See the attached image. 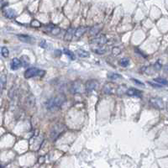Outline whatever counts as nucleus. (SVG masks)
I'll list each match as a JSON object with an SVG mask.
<instances>
[{"instance_id": "nucleus-16", "label": "nucleus", "mask_w": 168, "mask_h": 168, "mask_svg": "<svg viewBox=\"0 0 168 168\" xmlns=\"http://www.w3.org/2000/svg\"><path fill=\"white\" fill-rule=\"evenodd\" d=\"M102 28H103L102 25H94V26H93V27L90 29V34L92 35H98L99 32L101 31Z\"/></svg>"}, {"instance_id": "nucleus-13", "label": "nucleus", "mask_w": 168, "mask_h": 168, "mask_svg": "<svg viewBox=\"0 0 168 168\" xmlns=\"http://www.w3.org/2000/svg\"><path fill=\"white\" fill-rule=\"evenodd\" d=\"M74 29L72 27H70L69 29L66 30V34H65V36H64V40L65 41H71L74 35Z\"/></svg>"}, {"instance_id": "nucleus-12", "label": "nucleus", "mask_w": 168, "mask_h": 168, "mask_svg": "<svg viewBox=\"0 0 168 168\" xmlns=\"http://www.w3.org/2000/svg\"><path fill=\"white\" fill-rule=\"evenodd\" d=\"M4 15L5 16L6 18H8V19H14V18L16 17V12L14 11V9H6L4 11Z\"/></svg>"}, {"instance_id": "nucleus-31", "label": "nucleus", "mask_w": 168, "mask_h": 168, "mask_svg": "<svg viewBox=\"0 0 168 168\" xmlns=\"http://www.w3.org/2000/svg\"><path fill=\"white\" fill-rule=\"evenodd\" d=\"M151 86H152L153 87H155V88H161V87H162V86H161V85H159V84H156V83H153V82H151V81H149L148 82Z\"/></svg>"}, {"instance_id": "nucleus-25", "label": "nucleus", "mask_w": 168, "mask_h": 168, "mask_svg": "<svg viewBox=\"0 0 168 168\" xmlns=\"http://www.w3.org/2000/svg\"><path fill=\"white\" fill-rule=\"evenodd\" d=\"M93 51L95 53H97V54H99V55H102V54H104L106 52V48L104 46H103V48L101 46H99L97 49H94Z\"/></svg>"}, {"instance_id": "nucleus-11", "label": "nucleus", "mask_w": 168, "mask_h": 168, "mask_svg": "<svg viewBox=\"0 0 168 168\" xmlns=\"http://www.w3.org/2000/svg\"><path fill=\"white\" fill-rule=\"evenodd\" d=\"M114 90H115V87H114V84L113 83H107L104 87V93L105 94H114Z\"/></svg>"}, {"instance_id": "nucleus-4", "label": "nucleus", "mask_w": 168, "mask_h": 168, "mask_svg": "<svg viewBox=\"0 0 168 168\" xmlns=\"http://www.w3.org/2000/svg\"><path fill=\"white\" fill-rule=\"evenodd\" d=\"M150 104L157 109H164L165 108V104L163 100L159 98H152L150 99Z\"/></svg>"}, {"instance_id": "nucleus-15", "label": "nucleus", "mask_w": 168, "mask_h": 168, "mask_svg": "<svg viewBox=\"0 0 168 168\" xmlns=\"http://www.w3.org/2000/svg\"><path fill=\"white\" fill-rule=\"evenodd\" d=\"M6 83H7V76H6L5 74H1L0 75V88H1V92L6 87Z\"/></svg>"}, {"instance_id": "nucleus-21", "label": "nucleus", "mask_w": 168, "mask_h": 168, "mask_svg": "<svg viewBox=\"0 0 168 168\" xmlns=\"http://www.w3.org/2000/svg\"><path fill=\"white\" fill-rule=\"evenodd\" d=\"M119 65L123 66V67H127L129 65V58H122L119 60Z\"/></svg>"}, {"instance_id": "nucleus-28", "label": "nucleus", "mask_w": 168, "mask_h": 168, "mask_svg": "<svg viewBox=\"0 0 168 168\" xmlns=\"http://www.w3.org/2000/svg\"><path fill=\"white\" fill-rule=\"evenodd\" d=\"M121 53V50H120V48H119V47H114V49H113V54H114V56H119V54Z\"/></svg>"}, {"instance_id": "nucleus-3", "label": "nucleus", "mask_w": 168, "mask_h": 168, "mask_svg": "<svg viewBox=\"0 0 168 168\" xmlns=\"http://www.w3.org/2000/svg\"><path fill=\"white\" fill-rule=\"evenodd\" d=\"M46 71H43V70H39L36 67H30V68H28V69L25 71L24 72V77L26 79H29V78H31V77H34V76H43L45 75Z\"/></svg>"}, {"instance_id": "nucleus-6", "label": "nucleus", "mask_w": 168, "mask_h": 168, "mask_svg": "<svg viewBox=\"0 0 168 168\" xmlns=\"http://www.w3.org/2000/svg\"><path fill=\"white\" fill-rule=\"evenodd\" d=\"M106 42H107V38L104 35H99L98 37L94 38L90 41V43L97 45V46H104V44H106Z\"/></svg>"}, {"instance_id": "nucleus-10", "label": "nucleus", "mask_w": 168, "mask_h": 168, "mask_svg": "<svg viewBox=\"0 0 168 168\" xmlns=\"http://www.w3.org/2000/svg\"><path fill=\"white\" fill-rule=\"evenodd\" d=\"M126 94L130 97H140L142 95V92L136 88H129L126 91Z\"/></svg>"}, {"instance_id": "nucleus-22", "label": "nucleus", "mask_w": 168, "mask_h": 168, "mask_svg": "<svg viewBox=\"0 0 168 168\" xmlns=\"http://www.w3.org/2000/svg\"><path fill=\"white\" fill-rule=\"evenodd\" d=\"M108 77H109V79H110V80H117V79L122 78V76L118 74V73L109 72V73L108 74Z\"/></svg>"}, {"instance_id": "nucleus-18", "label": "nucleus", "mask_w": 168, "mask_h": 168, "mask_svg": "<svg viewBox=\"0 0 168 168\" xmlns=\"http://www.w3.org/2000/svg\"><path fill=\"white\" fill-rule=\"evenodd\" d=\"M76 53L77 54V56H78L79 57H81V58L89 57V53L87 52V51H84V50H81V49H78V50H76Z\"/></svg>"}, {"instance_id": "nucleus-30", "label": "nucleus", "mask_w": 168, "mask_h": 168, "mask_svg": "<svg viewBox=\"0 0 168 168\" xmlns=\"http://www.w3.org/2000/svg\"><path fill=\"white\" fill-rule=\"evenodd\" d=\"M131 80H132V81H133V82H134L135 84H137V85H139V86H143V87H145V84H144L142 81H139L138 79H134V78H132Z\"/></svg>"}, {"instance_id": "nucleus-20", "label": "nucleus", "mask_w": 168, "mask_h": 168, "mask_svg": "<svg viewBox=\"0 0 168 168\" xmlns=\"http://www.w3.org/2000/svg\"><path fill=\"white\" fill-rule=\"evenodd\" d=\"M154 81H155V82H157V84H159V85H161V86H167V81L166 79L161 78V77L155 78V79H154Z\"/></svg>"}, {"instance_id": "nucleus-5", "label": "nucleus", "mask_w": 168, "mask_h": 168, "mask_svg": "<svg viewBox=\"0 0 168 168\" xmlns=\"http://www.w3.org/2000/svg\"><path fill=\"white\" fill-rule=\"evenodd\" d=\"M99 86V81L97 80H89L86 82V85H85V90H86V93H90L91 92H93V90H95L97 87Z\"/></svg>"}, {"instance_id": "nucleus-19", "label": "nucleus", "mask_w": 168, "mask_h": 168, "mask_svg": "<svg viewBox=\"0 0 168 168\" xmlns=\"http://www.w3.org/2000/svg\"><path fill=\"white\" fill-rule=\"evenodd\" d=\"M63 52L65 53V55H66V56H68L71 60H72V61L76 60L75 53H73L72 51H71L68 50V49L65 48V49L63 50Z\"/></svg>"}, {"instance_id": "nucleus-27", "label": "nucleus", "mask_w": 168, "mask_h": 168, "mask_svg": "<svg viewBox=\"0 0 168 168\" xmlns=\"http://www.w3.org/2000/svg\"><path fill=\"white\" fill-rule=\"evenodd\" d=\"M30 25H31L32 27H36V28H38V27H41V23H40L38 20H36V19H34V20L31 22Z\"/></svg>"}, {"instance_id": "nucleus-2", "label": "nucleus", "mask_w": 168, "mask_h": 168, "mask_svg": "<svg viewBox=\"0 0 168 168\" xmlns=\"http://www.w3.org/2000/svg\"><path fill=\"white\" fill-rule=\"evenodd\" d=\"M66 129V126L62 124H56L54 127L52 128L51 134H50V137L52 140H56V139L59 138L61 136V134H62L64 131Z\"/></svg>"}, {"instance_id": "nucleus-1", "label": "nucleus", "mask_w": 168, "mask_h": 168, "mask_svg": "<svg viewBox=\"0 0 168 168\" xmlns=\"http://www.w3.org/2000/svg\"><path fill=\"white\" fill-rule=\"evenodd\" d=\"M66 100V97L64 93H60L55 97L49 99L46 102V108L49 111H56L61 109Z\"/></svg>"}, {"instance_id": "nucleus-9", "label": "nucleus", "mask_w": 168, "mask_h": 168, "mask_svg": "<svg viewBox=\"0 0 168 168\" xmlns=\"http://www.w3.org/2000/svg\"><path fill=\"white\" fill-rule=\"evenodd\" d=\"M87 30H88V27H87V26H80L74 31V35L76 38H80L87 32Z\"/></svg>"}, {"instance_id": "nucleus-26", "label": "nucleus", "mask_w": 168, "mask_h": 168, "mask_svg": "<svg viewBox=\"0 0 168 168\" xmlns=\"http://www.w3.org/2000/svg\"><path fill=\"white\" fill-rule=\"evenodd\" d=\"M1 53H2V56L4 57H8L9 55V51L8 50L7 47H3L2 50H1Z\"/></svg>"}, {"instance_id": "nucleus-17", "label": "nucleus", "mask_w": 168, "mask_h": 168, "mask_svg": "<svg viewBox=\"0 0 168 168\" xmlns=\"http://www.w3.org/2000/svg\"><path fill=\"white\" fill-rule=\"evenodd\" d=\"M19 61H20V64L24 67H27L29 65V58L27 56H22L19 59Z\"/></svg>"}, {"instance_id": "nucleus-23", "label": "nucleus", "mask_w": 168, "mask_h": 168, "mask_svg": "<svg viewBox=\"0 0 168 168\" xmlns=\"http://www.w3.org/2000/svg\"><path fill=\"white\" fill-rule=\"evenodd\" d=\"M26 104L29 105L30 107H33L34 105L35 104V99L31 95L30 97H29L27 99V101H26Z\"/></svg>"}, {"instance_id": "nucleus-8", "label": "nucleus", "mask_w": 168, "mask_h": 168, "mask_svg": "<svg viewBox=\"0 0 168 168\" xmlns=\"http://www.w3.org/2000/svg\"><path fill=\"white\" fill-rule=\"evenodd\" d=\"M17 37L19 40L24 43H28V44H33L35 42V38H33L32 36L27 35H17Z\"/></svg>"}, {"instance_id": "nucleus-14", "label": "nucleus", "mask_w": 168, "mask_h": 168, "mask_svg": "<svg viewBox=\"0 0 168 168\" xmlns=\"http://www.w3.org/2000/svg\"><path fill=\"white\" fill-rule=\"evenodd\" d=\"M10 66H11L12 70H14V71H15V70L19 69V66H21L19 59H18V58H14V59L11 61Z\"/></svg>"}, {"instance_id": "nucleus-24", "label": "nucleus", "mask_w": 168, "mask_h": 168, "mask_svg": "<svg viewBox=\"0 0 168 168\" xmlns=\"http://www.w3.org/2000/svg\"><path fill=\"white\" fill-rule=\"evenodd\" d=\"M50 31H51V33L52 35H58L60 32H61V29H60L59 27H57V26H56V25H55V26L53 25L52 28H51V29H50Z\"/></svg>"}, {"instance_id": "nucleus-29", "label": "nucleus", "mask_w": 168, "mask_h": 168, "mask_svg": "<svg viewBox=\"0 0 168 168\" xmlns=\"http://www.w3.org/2000/svg\"><path fill=\"white\" fill-rule=\"evenodd\" d=\"M162 64H160V61H158L157 62L155 63L154 65V69L156 70V71H159V70L162 69Z\"/></svg>"}, {"instance_id": "nucleus-7", "label": "nucleus", "mask_w": 168, "mask_h": 168, "mask_svg": "<svg viewBox=\"0 0 168 168\" xmlns=\"http://www.w3.org/2000/svg\"><path fill=\"white\" fill-rule=\"evenodd\" d=\"M81 81L79 80L77 81H73L71 84V87H70V92L72 93V94H75L80 92V88H81Z\"/></svg>"}, {"instance_id": "nucleus-32", "label": "nucleus", "mask_w": 168, "mask_h": 168, "mask_svg": "<svg viewBox=\"0 0 168 168\" xmlns=\"http://www.w3.org/2000/svg\"><path fill=\"white\" fill-rule=\"evenodd\" d=\"M40 46L42 47V48H46V47L47 46V44H46V41H41V42H40Z\"/></svg>"}]
</instances>
